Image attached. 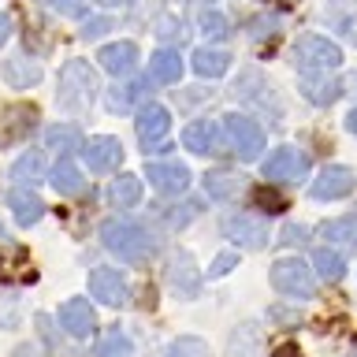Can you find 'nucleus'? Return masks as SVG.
<instances>
[{
  "label": "nucleus",
  "mask_w": 357,
  "mask_h": 357,
  "mask_svg": "<svg viewBox=\"0 0 357 357\" xmlns=\"http://www.w3.org/2000/svg\"><path fill=\"white\" fill-rule=\"evenodd\" d=\"M97 75L86 60H67L60 71V86H56V108L67 116H82L97 100Z\"/></svg>",
  "instance_id": "f257e3e1"
},
{
  "label": "nucleus",
  "mask_w": 357,
  "mask_h": 357,
  "mask_svg": "<svg viewBox=\"0 0 357 357\" xmlns=\"http://www.w3.org/2000/svg\"><path fill=\"white\" fill-rule=\"evenodd\" d=\"M100 242H105V250L116 253L123 264H145L156 250L149 231L138 227V223H130V220H105L100 223Z\"/></svg>",
  "instance_id": "f03ea898"
},
{
  "label": "nucleus",
  "mask_w": 357,
  "mask_h": 357,
  "mask_svg": "<svg viewBox=\"0 0 357 357\" xmlns=\"http://www.w3.org/2000/svg\"><path fill=\"white\" fill-rule=\"evenodd\" d=\"M342 63V49L320 33H305V38L294 41V67L301 75H328L339 71Z\"/></svg>",
  "instance_id": "7ed1b4c3"
},
{
  "label": "nucleus",
  "mask_w": 357,
  "mask_h": 357,
  "mask_svg": "<svg viewBox=\"0 0 357 357\" xmlns=\"http://www.w3.org/2000/svg\"><path fill=\"white\" fill-rule=\"evenodd\" d=\"M268 279H272V287L279 290V294H287V298L305 301V298L317 294V272H312L301 257H283V261H275L272 272H268Z\"/></svg>",
  "instance_id": "20e7f679"
},
{
  "label": "nucleus",
  "mask_w": 357,
  "mask_h": 357,
  "mask_svg": "<svg viewBox=\"0 0 357 357\" xmlns=\"http://www.w3.org/2000/svg\"><path fill=\"white\" fill-rule=\"evenodd\" d=\"M223 138H227L231 145V153L238 156V160H257V156L264 153V130H261V123L250 119V116H223Z\"/></svg>",
  "instance_id": "39448f33"
},
{
  "label": "nucleus",
  "mask_w": 357,
  "mask_h": 357,
  "mask_svg": "<svg viewBox=\"0 0 357 357\" xmlns=\"http://www.w3.org/2000/svg\"><path fill=\"white\" fill-rule=\"evenodd\" d=\"M164 279H167V287H172V294L186 298V301L197 298V294H201V283H205V275H201L197 261H194L186 250H175L172 257H167Z\"/></svg>",
  "instance_id": "423d86ee"
},
{
  "label": "nucleus",
  "mask_w": 357,
  "mask_h": 357,
  "mask_svg": "<svg viewBox=\"0 0 357 357\" xmlns=\"http://www.w3.org/2000/svg\"><path fill=\"white\" fill-rule=\"evenodd\" d=\"M223 234L234 245H245V250H264L268 245V223L250 216V212H231L223 216Z\"/></svg>",
  "instance_id": "0eeeda50"
},
{
  "label": "nucleus",
  "mask_w": 357,
  "mask_h": 357,
  "mask_svg": "<svg viewBox=\"0 0 357 357\" xmlns=\"http://www.w3.org/2000/svg\"><path fill=\"white\" fill-rule=\"evenodd\" d=\"M82 160L93 175H108L123 164V145L112 134H97V138L82 142Z\"/></svg>",
  "instance_id": "6e6552de"
},
{
  "label": "nucleus",
  "mask_w": 357,
  "mask_h": 357,
  "mask_svg": "<svg viewBox=\"0 0 357 357\" xmlns=\"http://www.w3.org/2000/svg\"><path fill=\"white\" fill-rule=\"evenodd\" d=\"M261 172H264L268 183H298V178L309 175V160H305V156H301L298 149L283 145V149H275L272 156H268Z\"/></svg>",
  "instance_id": "1a4fd4ad"
},
{
  "label": "nucleus",
  "mask_w": 357,
  "mask_h": 357,
  "mask_svg": "<svg viewBox=\"0 0 357 357\" xmlns=\"http://www.w3.org/2000/svg\"><path fill=\"white\" fill-rule=\"evenodd\" d=\"M89 294H93L100 305L116 309V305H127L130 301V287L116 268H93V272H89Z\"/></svg>",
  "instance_id": "9d476101"
},
{
  "label": "nucleus",
  "mask_w": 357,
  "mask_h": 357,
  "mask_svg": "<svg viewBox=\"0 0 357 357\" xmlns=\"http://www.w3.org/2000/svg\"><path fill=\"white\" fill-rule=\"evenodd\" d=\"M309 194L317 201H339L346 194H354V172H350V167H342V164H328L309 183Z\"/></svg>",
  "instance_id": "9b49d317"
},
{
  "label": "nucleus",
  "mask_w": 357,
  "mask_h": 357,
  "mask_svg": "<svg viewBox=\"0 0 357 357\" xmlns=\"http://www.w3.org/2000/svg\"><path fill=\"white\" fill-rule=\"evenodd\" d=\"M145 175H149V186L164 197H175L190 186V167L178 164V160H153Z\"/></svg>",
  "instance_id": "f8f14e48"
},
{
  "label": "nucleus",
  "mask_w": 357,
  "mask_h": 357,
  "mask_svg": "<svg viewBox=\"0 0 357 357\" xmlns=\"http://www.w3.org/2000/svg\"><path fill=\"white\" fill-rule=\"evenodd\" d=\"M134 130H138L142 145L149 149V145H160L167 138V130H172V112H167L164 105H142L138 108V119H134Z\"/></svg>",
  "instance_id": "ddd939ff"
},
{
  "label": "nucleus",
  "mask_w": 357,
  "mask_h": 357,
  "mask_svg": "<svg viewBox=\"0 0 357 357\" xmlns=\"http://www.w3.org/2000/svg\"><path fill=\"white\" fill-rule=\"evenodd\" d=\"M56 317H60V328H63L67 335H75V339H86V335L97 328L93 305H89L86 298H71V301H63Z\"/></svg>",
  "instance_id": "4468645a"
},
{
  "label": "nucleus",
  "mask_w": 357,
  "mask_h": 357,
  "mask_svg": "<svg viewBox=\"0 0 357 357\" xmlns=\"http://www.w3.org/2000/svg\"><path fill=\"white\" fill-rule=\"evenodd\" d=\"M33 119H38V112H33L30 105H11V108H4V119H0V145L22 142V138L33 130Z\"/></svg>",
  "instance_id": "2eb2a0df"
},
{
  "label": "nucleus",
  "mask_w": 357,
  "mask_h": 357,
  "mask_svg": "<svg viewBox=\"0 0 357 357\" xmlns=\"http://www.w3.org/2000/svg\"><path fill=\"white\" fill-rule=\"evenodd\" d=\"M97 60L108 75H130L134 67H138V45L134 41H112L97 52Z\"/></svg>",
  "instance_id": "dca6fc26"
},
{
  "label": "nucleus",
  "mask_w": 357,
  "mask_h": 357,
  "mask_svg": "<svg viewBox=\"0 0 357 357\" xmlns=\"http://www.w3.org/2000/svg\"><path fill=\"white\" fill-rule=\"evenodd\" d=\"M183 145H186L190 153H197V156L220 153V127H216L212 119H194V123L183 130Z\"/></svg>",
  "instance_id": "f3484780"
},
{
  "label": "nucleus",
  "mask_w": 357,
  "mask_h": 357,
  "mask_svg": "<svg viewBox=\"0 0 357 357\" xmlns=\"http://www.w3.org/2000/svg\"><path fill=\"white\" fill-rule=\"evenodd\" d=\"M298 89H301V97H305L309 105H317V108H328L342 97V82L339 78H328V75H305Z\"/></svg>",
  "instance_id": "a211bd4d"
},
{
  "label": "nucleus",
  "mask_w": 357,
  "mask_h": 357,
  "mask_svg": "<svg viewBox=\"0 0 357 357\" xmlns=\"http://www.w3.org/2000/svg\"><path fill=\"white\" fill-rule=\"evenodd\" d=\"M8 208H11V216H15L19 227H33L41 216H45V205H41V197L38 194H30L26 186H15V190H8Z\"/></svg>",
  "instance_id": "6ab92c4d"
},
{
  "label": "nucleus",
  "mask_w": 357,
  "mask_h": 357,
  "mask_svg": "<svg viewBox=\"0 0 357 357\" xmlns=\"http://www.w3.org/2000/svg\"><path fill=\"white\" fill-rule=\"evenodd\" d=\"M0 78L11 86V89H30L41 82V67L33 60H22V56H15V60H8L4 67H0Z\"/></svg>",
  "instance_id": "aec40b11"
},
{
  "label": "nucleus",
  "mask_w": 357,
  "mask_h": 357,
  "mask_svg": "<svg viewBox=\"0 0 357 357\" xmlns=\"http://www.w3.org/2000/svg\"><path fill=\"white\" fill-rule=\"evenodd\" d=\"M149 75H153V82H164V86L178 82V78H183V60H178V52H172V49L153 52L149 56Z\"/></svg>",
  "instance_id": "412c9836"
},
{
  "label": "nucleus",
  "mask_w": 357,
  "mask_h": 357,
  "mask_svg": "<svg viewBox=\"0 0 357 357\" xmlns=\"http://www.w3.org/2000/svg\"><path fill=\"white\" fill-rule=\"evenodd\" d=\"M52 186H56V194H63V197H78L86 190V178L67 156H60V164L52 167Z\"/></svg>",
  "instance_id": "4be33fe9"
},
{
  "label": "nucleus",
  "mask_w": 357,
  "mask_h": 357,
  "mask_svg": "<svg viewBox=\"0 0 357 357\" xmlns=\"http://www.w3.org/2000/svg\"><path fill=\"white\" fill-rule=\"evenodd\" d=\"M324 238H328V245H339V250H357V216H339L324 223Z\"/></svg>",
  "instance_id": "5701e85b"
},
{
  "label": "nucleus",
  "mask_w": 357,
  "mask_h": 357,
  "mask_svg": "<svg viewBox=\"0 0 357 357\" xmlns=\"http://www.w3.org/2000/svg\"><path fill=\"white\" fill-rule=\"evenodd\" d=\"M194 71L201 78H220L231 71V56L223 49H197L194 52Z\"/></svg>",
  "instance_id": "b1692460"
},
{
  "label": "nucleus",
  "mask_w": 357,
  "mask_h": 357,
  "mask_svg": "<svg viewBox=\"0 0 357 357\" xmlns=\"http://www.w3.org/2000/svg\"><path fill=\"white\" fill-rule=\"evenodd\" d=\"M108 201L116 208H134L142 201V178L138 175H119L116 183L108 186Z\"/></svg>",
  "instance_id": "393cba45"
},
{
  "label": "nucleus",
  "mask_w": 357,
  "mask_h": 357,
  "mask_svg": "<svg viewBox=\"0 0 357 357\" xmlns=\"http://www.w3.org/2000/svg\"><path fill=\"white\" fill-rule=\"evenodd\" d=\"M312 272H317L324 283H335V279H342V272H346L342 253L331 250V245H320V250L312 253Z\"/></svg>",
  "instance_id": "a878e982"
},
{
  "label": "nucleus",
  "mask_w": 357,
  "mask_h": 357,
  "mask_svg": "<svg viewBox=\"0 0 357 357\" xmlns=\"http://www.w3.org/2000/svg\"><path fill=\"white\" fill-rule=\"evenodd\" d=\"M45 145L56 153H71V149H82V130L75 127V123H52L49 130H45Z\"/></svg>",
  "instance_id": "bb28decb"
},
{
  "label": "nucleus",
  "mask_w": 357,
  "mask_h": 357,
  "mask_svg": "<svg viewBox=\"0 0 357 357\" xmlns=\"http://www.w3.org/2000/svg\"><path fill=\"white\" fill-rule=\"evenodd\" d=\"M11 178H15L19 186H33L45 178V160L41 153H22L15 164H11Z\"/></svg>",
  "instance_id": "cd10ccee"
},
{
  "label": "nucleus",
  "mask_w": 357,
  "mask_h": 357,
  "mask_svg": "<svg viewBox=\"0 0 357 357\" xmlns=\"http://www.w3.org/2000/svg\"><path fill=\"white\" fill-rule=\"evenodd\" d=\"M238 190H242V175H234V172H212V175H205V194L216 197V201H231Z\"/></svg>",
  "instance_id": "c85d7f7f"
},
{
  "label": "nucleus",
  "mask_w": 357,
  "mask_h": 357,
  "mask_svg": "<svg viewBox=\"0 0 357 357\" xmlns=\"http://www.w3.org/2000/svg\"><path fill=\"white\" fill-rule=\"evenodd\" d=\"M145 89H149V82H123V86H116L108 93V108L112 112H127L130 105H138V100L145 97Z\"/></svg>",
  "instance_id": "c756f323"
},
{
  "label": "nucleus",
  "mask_w": 357,
  "mask_h": 357,
  "mask_svg": "<svg viewBox=\"0 0 357 357\" xmlns=\"http://www.w3.org/2000/svg\"><path fill=\"white\" fill-rule=\"evenodd\" d=\"M93 357H134V346L123 331H108L105 339L97 342V354Z\"/></svg>",
  "instance_id": "7c9ffc66"
},
{
  "label": "nucleus",
  "mask_w": 357,
  "mask_h": 357,
  "mask_svg": "<svg viewBox=\"0 0 357 357\" xmlns=\"http://www.w3.org/2000/svg\"><path fill=\"white\" fill-rule=\"evenodd\" d=\"M160 357H212L208 354V342L205 339H194V335H183V339H175Z\"/></svg>",
  "instance_id": "2f4dec72"
},
{
  "label": "nucleus",
  "mask_w": 357,
  "mask_h": 357,
  "mask_svg": "<svg viewBox=\"0 0 357 357\" xmlns=\"http://www.w3.org/2000/svg\"><path fill=\"white\" fill-rule=\"evenodd\" d=\"M231 357H257V328L253 324H242L231 335Z\"/></svg>",
  "instance_id": "473e14b6"
},
{
  "label": "nucleus",
  "mask_w": 357,
  "mask_h": 357,
  "mask_svg": "<svg viewBox=\"0 0 357 357\" xmlns=\"http://www.w3.org/2000/svg\"><path fill=\"white\" fill-rule=\"evenodd\" d=\"M201 30H205V38L223 41V38L231 33V22H227V15H223V11H201Z\"/></svg>",
  "instance_id": "72a5a7b5"
},
{
  "label": "nucleus",
  "mask_w": 357,
  "mask_h": 357,
  "mask_svg": "<svg viewBox=\"0 0 357 357\" xmlns=\"http://www.w3.org/2000/svg\"><path fill=\"white\" fill-rule=\"evenodd\" d=\"M45 4H49L52 11H60L63 19H78V15L86 11V4H89V0H45Z\"/></svg>",
  "instance_id": "f704fd0d"
},
{
  "label": "nucleus",
  "mask_w": 357,
  "mask_h": 357,
  "mask_svg": "<svg viewBox=\"0 0 357 357\" xmlns=\"http://www.w3.org/2000/svg\"><path fill=\"white\" fill-rule=\"evenodd\" d=\"M234 264H238V253H220L216 261H212V268H208V279H223Z\"/></svg>",
  "instance_id": "c9c22d12"
},
{
  "label": "nucleus",
  "mask_w": 357,
  "mask_h": 357,
  "mask_svg": "<svg viewBox=\"0 0 357 357\" xmlns=\"http://www.w3.org/2000/svg\"><path fill=\"white\" fill-rule=\"evenodd\" d=\"M108 30H112V19H105V15H100V19H89L86 26H82V41H97V38H105Z\"/></svg>",
  "instance_id": "e433bc0d"
},
{
  "label": "nucleus",
  "mask_w": 357,
  "mask_h": 357,
  "mask_svg": "<svg viewBox=\"0 0 357 357\" xmlns=\"http://www.w3.org/2000/svg\"><path fill=\"white\" fill-rule=\"evenodd\" d=\"M305 227H301V223H287V227H283V238H279V242H287V245H298V242H305Z\"/></svg>",
  "instance_id": "4c0bfd02"
},
{
  "label": "nucleus",
  "mask_w": 357,
  "mask_h": 357,
  "mask_svg": "<svg viewBox=\"0 0 357 357\" xmlns=\"http://www.w3.org/2000/svg\"><path fill=\"white\" fill-rule=\"evenodd\" d=\"M156 33H160V38H183V22L178 19H160V30Z\"/></svg>",
  "instance_id": "58836bf2"
},
{
  "label": "nucleus",
  "mask_w": 357,
  "mask_h": 357,
  "mask_svg": "<svg viewBox=\"0 0 357 357\" xmlns=\"http://www.w3.org/2000/svg\"><path fill=\"white\" fill-rule=\"evenodd\" d=\"M11 38V15H0V45Z\"/></svg>",
  "instance_id": "ea45409f"
},
{
  "label": "nucleus",
  "mask_w": 357,
  "mask_h": 357,
  "mask_svg": "<svg viewBox=\"0 0 357 357\" xmlns=\"http://www.w3.org/2000/svg\"><path fill=\"white\" fill-rule=\"evenodd\" d=\"M346 130L357 138V108H350V116H346Z\"/></svg>",
  "instance_id": "a19ab883"
},
{
  "label": "nucleus",
  "mask_w": 357,
  "mask_h": 357,
  "mask_svg": "<svg viewBox=\"0 0 357 357\" xmlns=\"http://www.w3.org/2000/svg\"><path fill=\"white\" fill-rule=\"evenodd\" d=\"M97 4H105V8H127L130 0H97Z\"/></svg>",
  "instance_id": "79ce46f5"
},
{
  "label": "nucleus",
  "mask_w": 357,
  "mask_h": 357,
  "mask_svg": "<svg viewBox=\"0 0 357 357\" xmlns=\"http://www.w3.org/2000/svg\"><path fill=\"white\" fill-rule=\"evenodd\" d=\"M346 357H357V350H354V354H346Z\"/></svg>",
  "instance_id": "37998d69"
}]
</instances>
